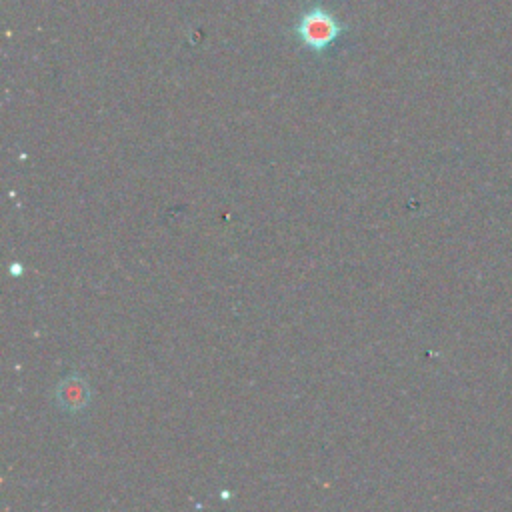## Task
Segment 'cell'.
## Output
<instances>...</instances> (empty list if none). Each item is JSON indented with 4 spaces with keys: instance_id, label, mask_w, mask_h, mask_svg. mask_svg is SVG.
Wrapping results in <instances>:
<instances>
[{
    "instance_id": "cell-2",
    "label": "cell",
    "mask_w": 512,
    "mask_h": 512,
    "mask_svg": "<svg viewBox=\"0 0 512 512\" xmlns=\"http://www.w3.org/2000/svg\"><path fill=\"white\" fill-rule=\"evenodd\" d=\"M54 396H56V404L62 412H66L70 416H78L90 404V386L78 372H72L56 386Z\"/></svg>"
},
{
    "instance_id": "cell-1",
    "label": "cell",
    "mask_w": 512,
    "mask_h": 512,
    "mask_svg": "<svg viewBox=\"0 0 512 512\" xmlns=\"http://www.w3.org/2000/svg\"><path fill=\"white\" fill-rule=\"evenodd\" d=\"M290 34L300 48L316 58H324L334 52L346 34H350V26L344 24L334 10L322 2H314L296 16Z\"/></svg>"
}]
</instances>
